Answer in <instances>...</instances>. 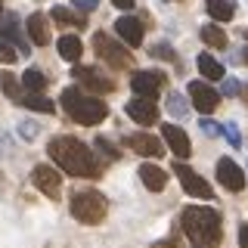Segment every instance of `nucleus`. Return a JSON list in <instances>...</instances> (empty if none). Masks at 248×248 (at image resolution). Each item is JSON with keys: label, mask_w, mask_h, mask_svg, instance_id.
<instances>
[{"label": "nucleus", "mask_w": 248, "mask_h": 248, "mask_svg": "<svg viewBox=\"0 0 248 248\" xmlns=\"http://www.w3.org/2000/svg\"><path fill=\"white\" fill-rule=\"evenodd\" d=\"M50 158L72 177H99L103 174V165L96 161V155L87 143H81L78 137H53L50 146H46Z\"/></svg>", "instance_id": "1"}, {"label": "nucleus", "mask_w": 248, "mask_h": 248, "mask_svg": "<svg viewBox=\"0 0 248 248\" xmlns=\"http://www.w3.org/2000/svg\"><path fill=\"white\" fill-rule=\"evenodd\" d=\"M180 227L186 232L196 248H217L223 239V227H220V214L214 208H205V205H189L183 208L180 214Z\"/></svg>", "instance_id": "2"}, {"label": "nucleus", "mask_w": 248, "mask_h": 248, "mask_svg": "<svg viewBox=\"0 0 248 248\" xmlns=\"http://www.w3.org/2000/svg\"><path fill=\"white\" fill-rule=\"evenodd\" d=\"M62 108L68 112V118H72V121L87 124V127L106 121V115H108V108H106L103 99L87 96V93H81L78 87H65V90H62Z\"/></svg>", "instance_id": "3"}, {"label": "nucleus", "mask_w": 248, "mask_h": 248, "mask_svg": "<svg viewBox=\"0 0 248 248\" xmlns=\"http://www.w3.org/2000/svg\"><path fill=\"white\" fill-rule=\"evenodd\" d=\"M108 211V202L103 192H96V189H81V192H75L72 196V214L78 217L81 223H99L106 217Z\"/></svg>", "instance_id": "4"}, {"label": "nucleus", "mask_w": 248, "mask_h": 248, "mask_svg": "<svg viewBox=\"0 0 248 248\" xmlns=\"http://www.w3.org/2000/svg\"><path fill=\"white\" fill-rule=\"evenodd\" d=\"M93 50H96L99 59L108 62L112 68H118V72L121 68H130V62H134L127 46H121L112 34H106V31H96V34H93Z\"/></svg>", "instance_id": "5"}, {"label": "nucleus", "mask_w": 248, "mask_h": 248, "mask_svg": "<svg viewBox=\"0 0 248 248\" xmlns=\"http://www.w3.org/2000/svg\"><path fill=\"white\" fill-rule=\"evenodd\" d=\"M174 174H177V180L183 183V189L189 192V196H196V199H214V189H211L205 180H202V177H199L189 165L177 161V165H174Z\"/></svg>", "instance_id": "6"}, {"label": "nucleus", "mask_w": 248, "mask_h": 248, "mask_svg": "<svg viewBox=\"0 0 248 248\" xmlns=\"http://www.w3.org/2000/svg\"><path fill=\"white\" fill-rule=\"evenodd\" d=\"M31 180H34V186L44 192V196L59 199V192H62V174H59L56 168H50V165H37L34 170H31Z\"/></svg>", "instance_id": "7"}, {"label": "nucleus", "mask_w": 248, "mask_h": 248, "mask_svg": "<svg viewBox=\"0 0 248 248\" xmlns=\"http://www.w3.org/2000/svg\"><path fill=\"white\" fill-rule=\"evenodd\" d=\"M168 78L161 72H134V78H130V87H134L137 96H146V99H155L161 93V87H165Z\"/></svg>", "instance_id": "8"}, {"label": "nucleus", "mask_w": 248, "mask_h": 248, "mask_svg": "<svg viewBox=\"0 0 248 248\" xmlns=\"http://www.w3.org/2000/svg\"><path fill=\"white\" fill-rule=\"evenodd\" d=\"M189 99L202 115H211L217 108V103H220V93L214 87H208L205 81H189Z\"/></svg>", "instance_id": "9"}, {"label": "nucleus", "mask_w": 248, "mask_h": 248, "mask_svg": "<svg viewBox=\"0 0 248 248\" xmlns=\"http://www.w3.org/2000/svg\"><path fill=\"white\" fill-rule=\"evenodd\" d=\"M75 81H81L87 90L93 93H112L115 90V81L112 78H106V75H99L96 68H87V65H75Z\"/></svg>", "instance_id": "10"}, {"label": "nucleus", "mask_w": 248, "mask_h": 248, "mask_svg": "<svg viewBox=\"0 0 248 248\" xmlns=\"http://www.w3.org/2000/svg\"><path fill=\"white\" fill-rule=\"evenodd\" d=\"M217 180L227 186L230 192H242L245 189V174H242V168H239L232 158H220V161H217Z\"/></svg>", "instance_id": "11"}, {"label": "nucleus", "mask_w": 248, "mask_h": 248, "mask_svg": "<svg viewBox=\"0 0 248 248\" xmlns=\"http://www.w3.org/2000/svg\"><path fill=\"white\" fill-rule=\"evenodd\" d=\"M0 34L3 41H10L19 46V53H28V37L22 34V25H19V16L16 13H3L0 16Z\"/></svg>", "instance_id": "12"}, {"label": "nucleus", "mask_w": 248, "mask_h": 248, "mask_svg": "<svg viewBox=\"0 0 248 248\" xmlns=\"http://www.w3.org/2000/svg\"><path fill=\"white\" fill-rule=\"evenodd\" d=\"M124 143H127V149H134L137 155H146V158H158V155H165L161 140H155L152 134H130Z\"/></svg>", "instance_id": "13"}, {"label": "nucleus", "mask_w": 248, "mask_h": 248, "mask_svg": "<svg viewBox=\"0 0 248 248\" xmlns=\"http://www.w3.org/2000/svg\"><path fill=\"white\" fill-rule=\"evenodd\" d=\"M127 115L134 118L137 124H155L158 121V106L152 103V99H146V96H137V99H130L127 103Z\"/></svg>", "instance_id": "14"}, {"label": "nucleus", "mask_w": 248, "mask_h": 248, "mask_svg": "<svg viewBox=\"0 0 248 248\" xmlns=\"http://www.w3.org/2000/svg\"><path fill=\"white\" fill-rule=\"evenodd\" d=\"M115 31H118V37L127 46H140V44H143V22L134 19V16H121V19L115 22Z\"/></svg>", "instance_id": "15"}, {"label": "nucleus", "mask_w": 248, "mask_h": 248, "mask_svg": "<svg viewBox=\"0 0 248 248\" xmlns=\"http://www.w3.org/2000/svg\"><path fill=\"white\" fill-rule=\"evenodd\" d=\"M161 137H165V143H168V149L177 155V158H186V155H189L192 149H189V137L183 134L180 127H177V124H165V127H161Z\"/></svg>", "instance_id": "16"}, {"label": "nucleus", "mask_w": 248, "mask_h": 248, "mask_svg": "<svg viewBox=\"0 0 248 248\" xmlns=\"http://www.w3.org/2000/svg\"><path fill=\"white\" fill-rule=\"evenodd\" d=\"M137 174H140V180H143V186H146V189H152V192H161L168 186V174L158 165H149V161H146V165H140Z\"/></svg>", "instance_id": "17"}, {"label": "nucleus", "mask_w": 248, "mask_h": 248, "mask_svg": "<svg viewBox=\"0 0 248 248\" xmlns=\"http://www.w3.org/2000/svg\"><path fill=\"white\" fill-rule=\"evenodd\" d=\"M25 31H28V37H31L37 46H46V44H50V25H46V19H44L41 13H31V16H28Z\"/></svg>", "instance_id": "18"}, {"label": "nucleus", "mask_w": 248, "mask_h": 248, "mask_svg": "<svg viewBox=\"0 0 248 248\" xmlns=\"http://www.w3.org/2000/svg\"><path fill=\"white\" fill-rule=\"evenodd\" d=\"M53 22H59V25H65V28H87L84 13H75V10H68V6H53Z\"/></svg>", "instance_id": "19"}, {"label": "nucleus", "mask_w": 248, "mask_h": 248, "mask_svg": "<svg viewBox=\"0 0 248 248\" xmlns=\"http://www.w3.org/2000/svg\"><path fill=\"white\" fill-rule=\"evenodd\" d=\"M56 46H59V56L65 59V62H78V59H81V53H84V44L78 41L75 34H62Z\"/></svg>", "instance_id": "20"}, {"label": "nucleus", "mask_w": 248, "mask_h": 248, "mask_svg": "<svg viewBox=\"0 0 248 248\" xmlns=\"http://www.w3.org/2000/svg\"><path fill=\"white\" fill-rule=\"evenodd\" d=\"M199 72H202L205 81H223V65L211 56V53H202L199 56Z\"/></svg>", "instance_id": "21"}, {"label": "nucleus", "mask_w": 248, "mask_h": 248, "mask_svg": "<svg viewBox=\"0 0 248 248\" xmlns=\"http://www.w3.org/2000/svg\"><path fill=\"white\" fill-rule=\"evenodd\" d=\"M205 10L214 22H230L232 16H236V6H232L230 0H205Z\"/></svg>", "instance_id": "22"}, {"label": "nucleus", "mask_w": 248, "mask_h": 248, "mask_svg": "<svg viewBox=\"0 0 248 248\" xmlns=\"http://www.w3.org/2000/svg\"><path fill=\"white\" fill-rule=\"evenodd\" d=\"M19 106H25V108H34V112H44V115H50L53 108V99H46V96H41V93H22L19 96Z\"/></svg>", "instance_id": "23"}, {"label": "nucleus", "mask_w": 248, "mask_h": 248, "mask_svg": "<svg viewBox=\"0 0 248 248\" xmlns=\"http://www.w3.org/2000/svg\"><path fill=\"white\" fill-rule=\"evenodd\" d=\"M46 84L50 81H46V75L41 72V68H28V72L22 75V87H25L28 93H44Z\"/></svg>", "instance_id": "24"}, {"label": "nucleus", "mask_w": 248, "mask_h": 248, "mask_svg": "<svg viewBox=\"0 0 248 248\" xmlns=\"http://www.w3.org/2000/svg\"><path fill=\"white\" fill-rule=\"evenodd\" d=\"M199 34H202V41L211 46V50H223V46H227V31H223L220 25H205Z\"/></svg>", "instance_id": "25"}, {"label": "nucleus", "mask_w": 248, "mask_h": 248, "mask_svg": "<svg viewBox=\"0 0 248 248\" xmlns=\"http://www.w3.org/2000/svg\"><path fill=\"white\" fill-rule=\"evenodd\" d=\"M168 112L174 115V118H183V115L189 112V106H186V99L180 93H168Z\"/></svg>", "instance_id": "26"}, {"label": "nucleus", "mask_w": 248, "mask_h": 248, "mask_svg": "<svg viewBox=\"0 0 248 248\" xmlns=\"http://www.w3.org/2000/svg\"><path fill=\"white\" fill-rule=\"evenodd\" d=\"M0 90L6 93V96H13L16 103H19V96H22V90H19V81H16L13 75H3L0 72Z\"/></svg>", "instance_id": "27"}, {"label": "nucleus", "mask_w": 248, "mask_h": 248, "mask_svg": "<svg viewBox=\"0 0 248 248\" xmlns=\"http://www.w3.org/2000/svg\"><path fill=\"white\" fill-rule=\"evenodd\" d=\"M16 59H19V46L10 44V41H0V62H3V65H13Z\"/></svg>", "instance_id": "28"}, {"label": "nucleus", "mask_w": 248, "mask_h": 248, "mask_svg": "<svg viewBox=\"0 0 248 248\" xmlns=\"http://www.w3.org/2000/svg\"><path fill=\"white\" fill-rule=\"evenodd\" d=\"M149 53H152L155 59H168V62H174V59H177V56H174V50H170V44H152V50H149Z\"/></svg>", "instance_id": "29"}, {"label": "nucleus", "mask_w": 248, "mask_h": 248, "mask_svg": "<svg viewBox=\"0 0 248 248\" xmlns=\"http://www.w3.org/2000/svg\"><path fill=\"white\" fill-rule=\"evenodd\" d=\"M96 149H99V152H106L108 158H121V152L115 149V146L108 143V140H103V137H96Z\"/></svg>", "instance_id": "30"}, {"label": "nucleus", "mask_w": 248, "mask_h": 248, "mask_svg": "<svg viewBox=\"0 0 248 248\" xmlns=\"http://www.w3.org/2000/svg\"><path fill=\"white\" fill-rule=\"evenodd\" d=\"M19 137H22V140H34V137H37V124H34V121H22V124H19Z\"/></svg>", "instance_id": "31"}, {"label": "nucleus", "mask_w": 248, "mask_h": 248, "mask_svg": "<svg viewBox=\"0 0 248 248\" xmlns=\"http://www.w3.org/2000/svg\"><path fill=\"white\" fill-rule=\"evenodd\" d=\"M202 130H205V137H217V134H223V127L220 124H214L211 118H202V124H199Z\"/></svg>", "instance_id": "32"}, {"label": "nucleus", "mask_w": 248, "mask_h": 248, "mask_svg": "<svg viewBox=\"0 0 248 248\" xmlns=\"http://www.w3.org/2000/svg\"><path fill=\"white\" fill-rule=\"evenodd\" d=\"M239 90H242V84H239L236 78H223V93H227V96H239Z\"/></svg>", "instance_id": "33"}, {"label": "nucleus", "mask_w": 248, "mask_h": 248, "mask_svg": "<svg viewBox=\"0 0 248 248\" xmlns=\"http://www.w3.org/2000/svg\"><path fill=\"white\" fill-rule=\"evenodd\" d=\"M223 134H227V140H230L232 146H236V149H239V146H242V137H239L236 124H223Z\"/></svg>", "instance_id": "34"}, {"label": "nucleus", "mask_w": 248, "mask_h": 248, "mask_svg": "<svg viewBox=\"0 0 248 248\" xmlns=\"http://www.w3.org/2000/svg\"><path fill=\"white\" fill-rule=\"evenodd\" d=\"M72 6H78L81 13H90V10H96V0H72Z\"/></svg>", "instance_id": "35"}, {"label": "nucleus", "mask_w": 248, "mask_h": 248, "mask_svg": "<svg viewBox=\"0 0 248 248\" xmlns=\"http://www.w3.org/2000/svg\"><path fill=\"white\" fill-rule=\"evenodd\" d=\"M239 245H242V248H248V220L242 223V227H239Z\"/></svg>", "instance_id": "36"}, {"label": "nucleus", "mask_w": 248, "mask_h": 248, "mask_svg": "<svg viewBox=\"0 0 248 248\" xmlns=\"http://www.w3.org/2000/svg\"><path fill=\"white\" fill-rule=\"evenodd\" d=\"M118 10H134V0H112Z\"/></svg>", "instance_id": "37"}, {"label": "nucleus", "mask_w": 248, "mask_h": 248, "mask_svg": "<svg viewBox=\"0 0 248 248\" xmlns=\"http://www.w3.org/2000/svg\"><path fill=\"white\" fill-rule=\"evenodd\" d=\"M239 96H242V103L248 106V84H245V87H242V90H239Z\"/></svg>", "instance_id": "38"}, {"label": "nucleus", "mask_w": 248, "mask_h": 248, "mask_svg": "<svg viewBox=\"0 0 248 248\" xmlns=\"http://www.w3.org/2000/svg\"><path fill=\"white\" fill-rule=\"evenodd\" d=\"M242 59H245V65H248V46H245V50H242Z\"/></svg>", "instance_id": "39"}]
</instances>
